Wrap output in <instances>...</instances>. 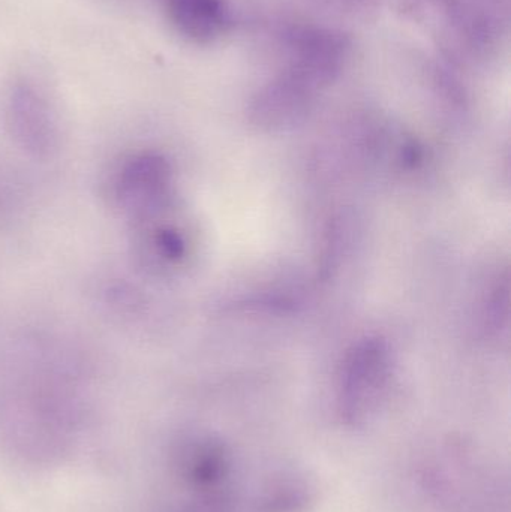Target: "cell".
I'll use <instances>...</instances> for the list:
<instances>
[{
    "instance_id": "6",
    "label": "cell",
    "mask_w": 511,
    "mask_h": 512,
    "mask_svg": "<svg viewBox=\"0 0 511 512\" xmlns=\"http://www.w3.org/2000/svg\"><path fill=\"white\" fill-rule=\"evenodd\" d=\"M320 96V92L281 69L255 93L249 104V122L260 131H288L308 119Z\"/></svg>"
},
{
    "instance_id": "8",
    "label": "cell",
    "mask_w": 511,
    "mask_h": 512,
    "mask_svg": "<svg viewBox=\"0 0 511 512\" xmlns=\"http://www.w3.org/2000/svg\"><path fill=\"white\" fill-rule=\"evenodd\" d=\"M176 468L180 477L201 490L221 486L231 471V456L221 441L200 436L183 442L176 451Z\"/></svg>"
},
{
    "instance_id": "10",
    "label": "cell",
    "mask_w": 511,
    "mask_h": 512,
    "mask_svg": "<svg viewBox=\"0 0 511 512\" xmlns=\"http://www.w3.org/2000/svg\"><path fill=\"white\" fill-rule=\"evenodd\" d=\"M153 251L167 261H179L186 251L185 240L174 228L161 227L152 231L149 237Z\"/></svg>"
},
{
    "instance_id": "7",
    "label": "cell",
    "mask_w": 511,
    "mask_h": 512,
    "mask_svg": "<svg viewBox=\"0 0 511 512\" xmlns=\"http://www.w3.org/2000/svg\"><path fill=\"white\" fill-rule=\"evenodd\" d=\"M162 8L174 32L189 44H216L230 30L231 12L225 0H162Z\"/></svg>"
},
{
    "instance_id": "2",
    "label": "cell",
    "mask_w": 511,
    "mask_h": 512,
    "mask_svg": "<svg viewBox=\"0 0 511 512\" xmlns=\"http://www.w3.org/2000/svg\"><path fill=\"white\" fill-rule=\"evenodd\" d=\"M392 381V354L381 337H366L345 355L336 409L342 423L362 427L377 415Z\"/></svg>"
},
{
    "instance_id": "1",
    "label": "cell",
    "mask_w": 511,
    "mask_h": 512,
    "mask_svg": "<svg viewBox=\"0 0 511 512\" xmlns=\"http://www.w3.org/2000/svg\"><path fill=\"white\" fill-rule=\"evenodd\" d=\"M398 12L432 36L455 63L488 59L497 44L494 18L474 0H393Z\"/></svg>"
},
{
    "instance_id": "9",
    "label": "cell",
    "mask_w": 511,
    "mask_h": 512,
    "mask_svg": "<svg viewBox=\"0 0 511 512\" xmlns=\"http://www.w3.org/2000/svg\"><path fill=\"white\" fill-rule=\"evenodd\" d=\"M320 11L344 20H362L377 15L380 0H312Z\"/></svg>"
},
{
    "instance_id": "5",
    "label": "cell",
    "mask_w": 511,
    "mask_h": 512,
    "mask_svg": "<svg viewBox=\"0 0 511 512\" xmlns=\"http://www.w3.org/2000/svg\"><path fill=\"white\" fill-rule=\"evenodd\" d=\"M171 185L170 164L156 153L126 159L113 179L117 204L137 221H147L164 209Z\"/></svg>"
},
{
    "instance_id": "4",
    "label": "cell",
    "mask_w": 511,
    "mask_h": 512,
    "mask_svg": "<svg viewBox=\"0 0 511 512\" xmlns=\"http://www.w3.org/2000/svg\"><path fill=\"white\" fill-rule=\"evenodd\" d=\"M6 128L20 146L44 155L56 146V110L44 83L32 74L15 75L3 98Z\"/></svg>"
},
{
    "instance_id": "3",
    "label": "cell",
    "mask_w": 511,
    "mask_h": 512,
    "mask_svg": "<svg viewBox=\"0 0 511 512\" xmlns=\"http://www.w3.org/2000/svg\"><path fill=\"white\" fill-rule=\"evenodd\" d=\"M284 71L305 81L323 95L339 80L350 62L353 42L341 29L299 23L282 33Z\"/></svg>"
}]
</instances>
